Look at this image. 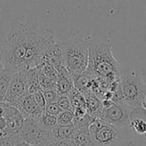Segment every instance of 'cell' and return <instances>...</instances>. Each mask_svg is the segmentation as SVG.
Masks as SVG:
<instances>
[{"instance_id": "6da1fadb", "label": "cell", "mask_w": 146, "mask_h": 146, "mask_svg": "<svg viewBox=\"0 0 146 146\" xmlns=\"http://www.w3.org/2000/svg\"><path fill=\"white\" fill-rule=\"evenodd\" d=\"M55 38L48 29L31 27L13 21L0 48L2 67L13 73L39 67Z\"/></svg>"}, {"instance_id": "7a4b0ae2", "label": "cell", "mask_w": 146, "mask_h": 146, "mask_svg": "<svg viewBox=\"0 0 146 146\" xmlns=\"http://www.w3.org/2000/svg\"><path fill=\"white\" fill-rule=\"evenodd\" d=\"M120 64L113 54V43L108 36H91L86 73L108 83L120 80Z\"/></svg>"}, {"instance_id": "3957f363", "label": "cell", "mask_w": 146, "mask_h": 146, "mask_svg": "<svg viewBox=\"0 0 146 146\" xmlns=\"http://www.w3.org/2000/svg\"><path fill=\"white\" fill-rule=\"evenodd\" d=\"M90 37L72 35L64 38V67L72 81L87 70Z\"/></svg>"}, {"instance_id": "277c9868", "label": "cell", "mask_w": 146, "mask_h": 146, "mask_svg": "<svg viewBox=\"0 0 146 146\" xmlns=\"http://www.w3.org/2000/svg\"><path fill=\"white\" fill-rule=\"evenodd\" d=\"M93 146H123L133 143V132L94 118L89 125Z\"/></svg>"}, {"instance_id": "5b68a950", "label": "cell", "mask_w": 146, "mask_h": 146, "mask_svg": "<svg viewBox=\"0 0 146 146\" xmlns=\"http://www.w3.org/2000/svg\"><path fill=\"white\" fill-rule=\"evenodd\" d=\"M120 86L124 103L132 110L142 108L146 97V84L137 69L120 65Z\"/></svg>"}, {"instance_id": "8992f818", "label": "cell", "mask_w": 146, "mask_h": 146, "mask_svg": "<svg viewBox=\"0 0 146 146\" xmlns=\"http://www.w3.org/2000/svg\"><path fill=\"white\" fill-rule=\"evenodd\" d=\"M102 105L103 108L98 117L99 119L109 124L125 129H130L129 116L132 109L123 101L113 102L110 100H104Z\"/></svg>"}, {"instance_id": "52a82bcc", "label": "cell", "mask_w": 146, "mask_h": 146, "mask_svg": "<svg viewBox=\"0 0 146 146\" xmlns=\"http://www.w3.org/2000/svg\"><path fill=\"white\" fill-rule=\"evenodd\" d=\"M18 137L20 143L29 145H49L52 141L51 132L44 129L37 120L33 118L24 117Z\"/></svg>"}, {"instance_id": "ba28073f", "label": "cell", "mask_w": 146, "mask_h": 146, "mask_svg": "<svg viewBox=\"0 0 146 146\" xmlns=\"http://www.w3.org/2000/svg\"><path fill=\"white\" fill-rule=\"evenodd\" d=\"M28 93V76L26 71H18L13 74L3 102L15 107L21 99Z\"/></svg>"}, {"instance_id": "9c48e42d", "label": "cell", "mask_w": 146, "mask_h": 146, "mask_svg": "<svg viewBox=\"0 0 146 146\" xmlns=\"http://www.w3.org/2000/svg\"><path fill=\"white\" fill-rule=\"evenodd\" d=\"M42 63L51 65L58 70L64 67V38H55L54 41L46 50Z\"/></svg>"}, {"instance_id": "30bf717a", "label": "cell", "mask_w": 146, "mask_h": 146, "mask_svg": "<svg viewBox=\"0 0 146 146\" xmlns=\"http://www.w3.org/2000/svg\"><path fill=\"white\" fill-rule=\"evenodd\" d=\"M15 108H16L24 117L33 118L35 120L43 112L37 105L34 94L30 93L26 94Z\"/></svg>"}, {"instance_id": "8fae6325", "label": "cell", "mask_w": 146, "mask_h": 146, "mask_svg": "<svg viewBox=\"0 0 146 146\" xmlns=\"http://www.w3.org/2000/svg\"><path fill=\"white\" fill-rule=\"evenodd\" d=\"M129 127L133 133L144 136L146 135V111L142 108L133 109L130 112Z\"/></svg>"}, {"instance_id": "7c38bea8", "label": "cell", "mask_w": 146, "mask_h": 146, "mask_svg": "<svg viewBox=\"0 0 146 146\" xmlns=\"http://www.w3.org/2000/svg\"><path fill=\"white\" fill-rule=\"evenodd\" d=\"M83 94L85 98L87 114L93 118H98L103 108L102 102L95 93L90 91L83 92Z\"/></svg>"}, {"instance_id": "4fadbf2b", "label": "cell", "mask_w": 146, "mask_h": 146, "mask_svg": "<svg viewBox=\"0 0 146 146\" xmlns=\"http://www.w3.org/2000/svg\"><path fill=\"white\" fill-rule=\"evenodd\" d=\"M74 133H75V126L73 123L65 126L58 125L54 129L51 131V137L52 141L67 140L72 139Z\"/></svg>"}, {"instance_id": "5bb4252c", "label": "cell", "mask_w": 146, "mask_h": 146, "mask_svg": "<svg viewBox=\"0 0 146 146\" xmlns=\"http://www.w3.org/2000/svg\"><path fill=\"white\" fill-rule=\"evenodd\" d=\"M13 74L15 73L9 69L3 68V67L0 68V103H3L4 100V97L6 95L9 84Z\"/></svg>"}, {"instance_id": "9a60e30c", "label": "cell", "mask_w": 146, "mask_h": 146, "mask_svg": "<svg viewBox=\"0 0 146 146\" xmlns=\"http://www.w3.org/2000/svg\"><path fill=\"white\" fill-rule=\"evenodd\" d=\"M36 120L44 129L49 132H51L58 126L57 116L50 115L46 111H43Z\"/></svg>"}, {"instance_id": "2e32d148", "label": "cell", "mask_w": 146, "mask_h": 146, "mask_svg": "<svg viewBox=\"0 0 146 146\" xmlns=\"http://www.w3.org/2000/svg\"><path fill=\"white\" fill-rule=\"evenodd\" d=\"M38 80L39 85L41 91L46 90H55V80H52L51 78L45 75L40 69L39 67V74H38Z\"/></svg>"}, {"instance_id": "e0dca14e", "label": "cell", "mask_w": 146, "mask_h": 146, "mask_svg": "<svg viewBox=\"0 0 146 146\" xmlns=\"http://www.w3.org/2000/svg\"><path fill=\"white\" fill-rule=\"evenodd\" d=\"M75 119V114L71 110H63L57 115V121L58 125L65 126L73 123Z\"/></svg>"}, {"instance_id": "ac0fdd59", "label": "cell", "mask_w": 146, "mask_h": 146, "mask_svg": "<svg viewBox=\"0 0 146 146\" xmlns=\"http://www.w3.org/2000/svg\"><path fill=\"white\" fill-rule=\"evenodd\" d=\"M17 143H19L18 133H8L0 138V146H15Z\"/></svg>"}, {"instance_id": "d6986e66", "label": "cell", "mask_w": 146, "mask_h": 146, "mask_svg": "<svg viewBox=\"0 0 146 146\" xmlns=\"http://www.w3.org/2000/svg\"><path fill=\"white\" fill-rule=\"evenodd\" d=\"M56 104H58V106L59 107V109L63 111V110H71V102H70V98L68 96L66 95H59Z\"/></svg>"}, {"instance_id": "ffe728a7", "label": "cell", "mask_w": 146, "mask_h": 146, "mask_svg": "<svg viewBox=\"0 0 146 146\" xmlns=\"http://www.w3.org/2000/svg\"><path fill=\"white\" fill-rule=\"evenodd\" d=\"M42 94H43V97L45 98L46 104H52V103H56V101H57V99H58V98L59 96L55 90L42 91Z\"/></svg>"}, {"instance_id": "44dd1931", "label": "cell", "mask_w": 146, "mask_h": 146, "mask_svg": "<svg viewBox=\"0 0 146 146\" xmlns=\"http://www.w3.org/2000/svg\"><path fill=\"white\" fill-rule=\"evenodd\" d=\"M34 99H35V102L37 104V105L39 106V108L44 111L45 110V107H46V101H45V98L43 97V94H42V91L41 90H38L37 92H35L34 93Z\"/></svg>"}, {"instance_id": "7402d4cb", "label": "cell", "mask_w": 146, "mask_h": 146, "mask_svg": "<svg viewBox=\"0 0 146 146\" xmlns=\"http://www.w3.org/2000/svg\"><path fill=\"white\" fill-rule=\"evenodd\" d=\"M44 111H46V113H48L50 115H56L57 116L62 110L59 109V107L58 106V104L56 103H52V104H46V107H45Z\"/></svg>"}, {"instance_id": "603a6c76", "label": "cell", "mask_w": 146, "mask_h": 146, "mask_svg": "<svg viewBox=\"0 0 146 146\" xmlns=\"http://www.w3.org/2000/svg\"><path fill=\"white\" fill-rule=\"evenodd\" d=\"M49 146H76V144L72 139L67 140H60V141H52Z\"/></svg>"}, {"instance_id": "cb8c5ba5", "label": "cell", "mask_w": 146, "mask_h": 146, "mask_svg": "<svg viewBox=\"0 0 146 146\" xmlns=\"http://www.w3.org/2000/svg\"><path fill=\"white\" fill-rule=\"evenodd\" d=\"M15 146H49V145H27V144H24V143H17Z\"/></svg>"}, {"instance_id": "d4e9b609", "label": "cell", "mask_w": 146, "mask_h": 146, "mask_svg": "<svg viewBox=\"0 0 146 146\" xmlns=\"http://www.w3.org/2000/svg\"><path fill=\"white\" fill-rule=\"evenodd\" d=\"M141 107H142V109H143V110H145L146 111V97L145 98V99L143 100V102H142Z\"/></svg>"}, {"instance_id": "484cf974", "label": "cell", "mask_w": 146, "mask_h": 146, "mask_svg": "<svg viewBox=\"0 0 146 146\" xmlns=\"http://www.w3.org/2000/svg\"><path fill=\"white\" fill-rule=\"evenodd\" d=\"M123 146H133V143H130V144H127V145H125Z\"/></svg>"}, {"instance_id": "4316f807", "label": "cell", "mask_w": 146, "mask_h": 146, "mask_svg": "<svg viewBox=\"0 0 146 146\" xmlns=\"http://www.w3.org/2000/svg\"><path fill=\"white\" fill-rule=\"evenodd\" d=\"M2 68V62H1V54H0V68Z\"/></svg>"}]
</instances>
